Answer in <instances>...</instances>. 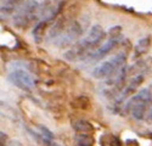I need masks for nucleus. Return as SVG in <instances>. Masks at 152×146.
<instances>
[{"label":"nucleus","instance_id":"nucleus-2","mask_svg":"<svg viewBox=\"0 0 152 146\" xmlns=\"http://www.w3.org/2000/svg\"><path fill=\"white\" fill-rule=\"evenodd\" d=\"M14 26L21 29L31 27L34 22L39 21V1L38 0H26L12 14Z\"/></svg>","mask_w":152,"mask_h":146},{"label":"nucleus","instance_id":"nucleus-6","mask_svg":"<svg viewBox=\"0 0 152 146\" xmlns=\"http://www.w3.org/2000/svg\"><path fill=\"white\" fill-rule=\"evenodd\" d=\"M9 80L14 85H16L17 88H20L24 91L33 90L34 85H35V82H34V78L32 77V74L23 69H16L14 72H11L9 74Z\"/></svg>","mask_w":152,"mask_h":146},{"label":"nucleus","instance_id":"nucleus-13","mask_svg":"<svg viewBox=\"0 0 152 146\" xmlns=\"http://www.w3.org/2000/svg\"><path fill=\"white\" fill-rule=\"evenodd\" d=\"M7 144V135L4 131H0V146H6Z\"/></svg>","mask_w":152,"mask_h":146},{"label":"nucleus","instance_id":"nucleus-7","mask_svg":"<svg viewBox=\"0 0 152 146\" xmlns=\"http://www.w3.org/2000/svg\"><path fill=\"white\" fill-rule=\"evenodd\" d=\"M49 24H50V22H48V21H45V20H39L37 22V24L34 26V28H33V38H34V40H35V43H42L43 40H44V38H45V34H46V29H48V27H49Z\"/></svg>","mask_w":152,"mask_h":146},{"label":"nucleus","instance_id":"nucleus-14","mask_svg":"<svg viewBox=\"0 0 152 146\" xmlns=\"http://www.w3.org/2000/svg\"><path fill=\"white\" fill-rule=\"evenodd\" d=\"M43 144H44L45 146H62V145L55 142L54 140H45V141H43Z\"/></svg>","mask_w":152,"mask_h":146},{"label":"nucleus","instance_id":"nucleus-11","mask_svg":"<svg viewBox=\"0 0 152 146\" xmlns=\"http://www.w3.org/2000/svg\"><path fill=\"white\" fill-rule=\"evenodd\" d=\"M74 141L77 146H94L95 144V139L93 138L91 134H83V133L75 134Z\"/></svg>","mask_w":152,"mask_h":146},{"label":"nucleus","instance_id":"nucleus-9","mask_svg":"<svg viewBox=\"0 0 152 146\" xmlns=\"http://www.w3.org/2000/svg\"><path fill=\"white\" fill-rule=\"evenodd\" d=\"M73 129L77 133H83V134H93L95 128L90 123L89 120L85 119H78L73 123Z\"/></svg>","mask_w":152,"mask_h":146},{"label":"nucleus","instance_id":"nucleus-5","mask_svg":"<svg viewBox=\"0 0 152 146\" xmlns=\"http://www.w3.org/2000/svg\"><path fill=\"white\" fill-rule=\"evenodd\" d=\"M83 33H84L83 24L79 21H77V20L71 21V23L66 27V29L63 31L57 36V38L54 40V43L58 47L71 46V45H73L77 40L80 39V36L83 35Z\"/></svg>","mask_w":152,"mask_h":146},{"label":"nucleus","instance_id":"nucleus-12","mask_svg":"<svg viewBox=\"0 0 152 146\" xmlns=\"http://www.w3.org/2000/svg\"><path fill=\"white\" fill-rule=\"evenodd\" d=\"M72 106L74 108H79V110H86L90 107V100L88 99L86 96H79L77 97L73 102H72Z\"/></svg>","mask_w":152,"mask_h":146},{"label":"nucleus","instance_id":"nucleus-8","mask_svg":"<svg viewBox=\"0 0 152 146\" xmlns=\"http://www.w3.org/2000/svg\"><path fill=\"white\" fill-rule=\"evenodd\" d=\"M22 0H4L3 4L0 5V14L5 16H10L17 10V7L21 5Z\"/></svg>","mask_w":152,"mask_h":146},{"label":"nucleus","instance_id":"nucleus-1","mask_svg":"<svg viewBox=\"0 0 152 146\" xmlns=\"http://www.w3.org/2000/svg\"><path fill=\"white\" fill-rule=\"evenodd\" d=\"M106 38V32L100 24H94L89 29L84 38L77 40L71 47L65 53L63 57L67 61L74 62V61L85 60L96 47L102 44L104 39Z\"/></svg>","mask_w":152,"mask_h":146},{"label":"nucleus","instance_id":"nucleus-3","mask_svg":"<svg viewBox=\"0 0 152 146\" xmlns=\"http://www.w3.org/2000/svg\"><path fill=\"white\" fill-rule=\"evenodd\" d=\"M126 58H128V55H126L125 51H121L116 54L113 57L100 64L93 71V77L96 79H108L113 76H116L126 65Z\"/></svg>","mask_w":152,"mask_h":146},{"label":"nucleus","instance_id":"nucleus-10","mask_svg":"<svg viewBox=\"0 0 152 146\" xmlns=\"http://www.w3.org/2000/svg\"><path fill=\"white\" fill-rule=\"evenodd\" d=\"M151 47V39L150 36H144V38L139 39L135 45V57H140L144 54H146Z\"/></svg>","mask_w":152,"mask_h":146},{"label":"nucleus","instance_id":"nucleus-4","mask_svg":"<svg viewBox=\"0 0 152 146\" xmlns=\"http://www.w3.org/2000/svg\"><path fill=\"white\" fill-rule=\"evenodd\" d=\"M152 102V93L150 89H141L136 95L132 96V99L126 104V111L133 115L137 120H141L146 117L150 104Z\"/></svg>","mask_w":152,"mask_h":146},{"label":"nucleus","instance_id":"nucleus-15","mask_svg":"<svg viewBox=\"0 0 152 146\" xmlns=\"http://www.w3.org/2000/svg\"><path fill=\"white\" fill-rule=\"evenodd\" d=\"M9 146H21V145H20V144L17 142V141H12V142H11V144H10Z\"/></svg>","mask_w":152,"mask_h":146}]
</instances>
